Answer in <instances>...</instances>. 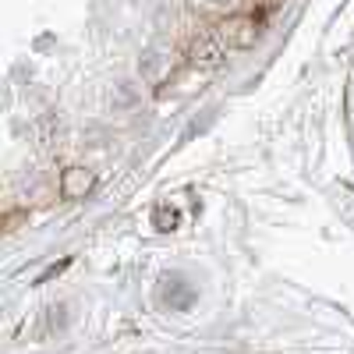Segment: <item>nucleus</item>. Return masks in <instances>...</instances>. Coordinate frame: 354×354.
<instances>
[{
  "label": "nucleus",
  "instance_id": "nucleus-3",
  "mask_svg": "<svg viewBox=\"0 0 354 354\" xmlns=\"http://www.w3.org/2000/svg\"><path fill=\"white\" fill-rule=\"evenodd\" d=\"M174 223H177V216L167 213V205H160V209H156V227L160 230H174Z\"/></svg>",
  "mask_w": 354,
  "mask_h": 354
},
{
  "label": "nucleus",
  "instance_id": "nucleus-2",
  "mask_svg": "<svg viewBox=\"0 0 354 354\" xmlns=\"http://www.w3.org/2000/svg\"><path fill=\"white\" fill-rule=\"evenodd\" d=\"M93 188H96V174L88 167H68L61 174V198H68V202H82Z\"/></svg>",
  "mask_w": 354,
  "mask_h": 354
},
{
  "label": "nucleus",
  "instance_id": "nucleus-1",
  "mask_svg": "<svg viewBox=\"0 0 354 354\" xmlns=\"http://www.w3.org/2000/svg\"><path fill=\"white\" fill-rule=\"evenodd\" d=\"M262 11H255V15H230L223 25H220V32H223V39L230 43V46H238V50H248V46H255V39H259V32H262Z\"/></svg>",
  "mask_w": 354,
  "mask_h": 354
},
{
  "label": "nucleus",
  "instance_id": "nucleus-4",
  "mask_svg": "<svg viewBox=\"0 0 354 354\" xmlns=\"http://www.w3.org/2000/svg\"><path fill=\"white\" fill-rule=\"evenodd\" d=\"M280 4H283V0H255V11H262V15H273Z\"/></svg>",
  "mask_w": 354,
  "mask_h": 354
}]
</instances>
